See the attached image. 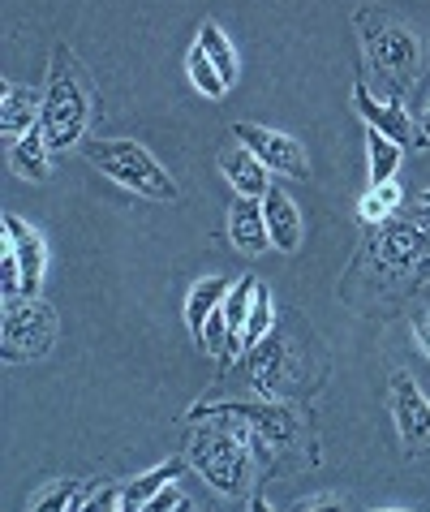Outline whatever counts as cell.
<instances>
[{
  "instance_id": "1",
  "label": "cell",
  "mask_w": 430,
  "mask_h": 512,
  "mask_svg": "<svg viewBox=\"0 0 430 512\" xmlns=\"http://www.w3.org/2000/svg\"><path fill=\"white\" fill-rule=\"evenodd\" d=\"M357 39H362L366 74L375 78V95L405 99L422 78V44L400 18L383 9H357Z\"/></svg>"
},
{
  "instance_id": "2",
  "label": "cell",
  "mask_w": 430,
  "mask_h": 512,
  "mask_svg": "<svg viewBox=\"0 0 430 512\" xmlns=\"http://www.w3.org/2000/svg\"><path fill=\"white\" fill-rule=\"evenodd\" d=\"M203 426H194L185 439V457L203 474L207 482L228 500H241L250 491V469H254V435L241 418L211 414L198 418Z\"/></svg>"
},
{
  "instance_id": "3",
  "label": "cell",
  "mask_w": 430,
  "mask_h": 512,
  "mask_svg": "<svg viewBox=\"0 0 430 512\" xmlns=\"http://www.w3.org/2000/svg\"><path fill=\"white\" fill-rule=\"evenodd\" d=\"M91 117H95L91 82H86L78 56L65 44H56L52 48V69H48V87H43V112H39V125H43V134H48L52 155L78 147V142L86 138Z\"/></svg>"
},
{
  "instance_id": "4",
  "label": "cell",
  "mask_w": 430,
  "mask_h": 512,
  "mask_svg": "<svg viewBox=\"0 0 430 512\" xmlns=\"http://www.w3.org/2000/svg\"><path fill=\"white\" fill-rule=\"evenodd\" d=\"M357 267H370L379 280L396 284V289H418L430 280V229L409 216L375 224Z\"/></svg>"
},
{
  "instance_id": "5",
  "label": "cell",
  "mask_w": 430,
  "mask_h": 512,
  "mask_svg": "<svg viewBox=\"0 0 430 512\" xmlns=\"http://www.w3.org/2000/svg\"><path fill=\"white\" fill-rule=\"evenodd\" d=\"M82 155L91 160L108 181H117L129 194L151 198V203H172L177 198V181L164 173V164L134 138H86Z\"/></svg>"
},
{
  "instance_id": "6",
  "label": "cell",
  "mask_w": 430,
  "mask_h": 512,
  "mask_svg": "<svg viewBox=\"0 0 430 512\" xmlns=\"http://www.w3.org/2000/svg\"><path fill=\"white\" fill-rule=\"evenodd\" d=\"M211 414H228V418H241L254 435V461L271 469L276 465V452L284 448H297L301 444V418L293 414L284 401L267 396V401H220V405H194L190 418H211Z\"/></svg>"
},
{
  "instance_id": "7",
  "label": "cell",
  "mask_w": 430,
  "mask_h": 512,
  "mask_svg": "<svg viewBox=\"0 0 430 512\" xmlns=\"http://www.w3.org/2000/svg\"><path fill=\"white\" fill-rule=\"evenodd\" d=\"M56 345V310L39 297H9L0 323V358L9 366L35 362Z\"/></svg>"
},
{
  "instance_id": "8",
  "label": "cell",
  "mask_w": 430,
  "mask_h": 512,
  "mask_svg": "<svg viewBox=\"0 0 430 512\" xmlns=\"http://www.w3.org/2000/svg\"><path fill=\"white\" fill-rule=\"evenodd\" d=\"M353 112L362 117L370 130H379L387 138H396L400 147H426V134H422V121H413V112L405 108V99H387L370 91L366 78L353 82Z\"/></svg>"
},
{
  "instance_id": "9",
  "label": "cell",
  "mask_w": 430,
  "mask_h": 512,
  "mask_svg": "<svg viewBox=\"0 0 430 512\" xmlns=\"http://www.w3.org/2000/svg\"><path fill=\"white\" fill-rule=\"evenodd\" d=\"M233 138L241 147H250L258 160H263L271 173L280 177H293V181H306L310 177V155L297 138L280 134V130H267V125H254V121H237L233 125Z\"/></svg>"
},
{
  "instance_id": "10",
  "label": "cell",
  "mask_w": 430,
  "mask_h": 512,
  "mask_svg": "<svg viewBox=\"0 0 430 512\" xmlns=\"http://www.w3.org/2000/svg\"><path fill=\"white\" fill-rule=\"evenodd\" d=\"M392 418L400 431V444L409 452H426L430 448V396L418 388V379L409 371L392 375Z\"/></svg>"
},
{
  "instance_id": "11",
  "label": "cell",
  "mask_w": 430,
  "mask_h": 512,
  "mask_svg": "<svg viewBox=\"0 0 430 512\" xmlns=\"http://www.w3.org/2000/svg\"><path fill=\"white\" fill-rule=\"evenodd\" d=\"M246 366H250V383H254V388L263 396H276V401L293 388V379H297V362H293L289 340L276 336V332H267L246 353Z\"/></svg>"
},
{
  "instance_id": "12",
  "label": "cell",
  "mask_w": 430,
  "mask_h": 512,
  "mask_svg": "<svg viewBox=\"0 0 430 512\" xmlns=\"http://www.w3.org/2000/svg\"><path fill=\"white\" fill-rule=\"evenodd\" d=\"M5 246L18 254L26 297H39L43 272H48V241H43V233L35 224H26L22 216H5Z\"/></svg>"
},
{
  "instance_id": "13",
  "label": "cell",
  "mask_w": 430,
  "mask_h": 512,
  "mask_svg": "<svg viewBox=\"0 0 430 512\" xmlns=\"http://www.w3.org/2000/svg\"><path fill=\"white\" fill-rule=\"evenodd\" d=\"M228 241L246 254H267L271 250V229H267V211L263 198L237 194L233 211H228Z\"/></svg>"
},
{
  "instance_id": "14",
  "label": "cell",
  "mask_w": 430,
  "mask_h": 512,
  "mask_svg": "<svg viewBox=\"0 0 430 512\" xmlns=\"http://www.w3.org/2000/svg\"><path fill=\"white\" fill-rule=\"evenodd\" d=\"M263 211H267V229H271V246L284 254L301 250V237H306V224H301V211L280 186H271L263 194Z\"/></svg>"
},
{
  "instance_id": "15",
  "label": "cell",
  "mask_w": 430,
  "mask_h": 512,
  "mask_svg": "<svg viewBox=\"0 0 430 512\" xmlns=\"http://www.w3.org/2000/svg\"><path fill=\"white\" fill-rule=\"evenodd\" d=\"M220 173H224L228 186H233L237 194H246V198H263L271 190V168L258 160L250 147H241V142L220 155Z\"/></svg>"
},
{
  "instance_id": "16",
  "label": "cell",
  "mask_w": 430,
  "mask_h": 512,
  "mask_svg": "<svg viewBox=\"0 0 430 512\" xmlns=\"http://www.w3.org/2000/svg\"><path fill=\"white\" fill-rule=\"evenodd\" d=\"M39 112H43V95L35 87L0 82V130H5L9 138H22L26 130H35Z\"/></svg>"
},
{
  "instance_id": "17",
  "label": "cell",
  "mask_w": 430,
  "mask_h": 512,
  "mask_svg": "<svg viewBox=\"0 0 430 512\" xmlns=\"http://www.w3.org/2000/svg\"><path fill=\"white\" fill-rule=\"evenodd\" d=\"M95 487H99V478H61V482H52L48 491L31 495V508H39V512H86Z\"/></svg>"
},
{
  "instance_id": "18",
  "label": "cell",
  "mask_w": 430,
  "mask_h": 512,
  "mask_svg": "<svg viewBox=\"0 0 430 512\" xmlns=\"http://www.w3.org/2000/svg\"><path fill=\"white\" fill-rule=\"evenodd\" d=\"M48 134H43V125H35V130H26L18 142H13V151H9V164H13V173L26 177V181H43L52 173V164H48Z\"/></svg>"
},
{
  "instance_id": "19",
  "label": "cell",
  "mask_w": 430,
  "mask_h": 512,
  "mask_svg": "<svg viewBox=\"0 0 430 512\" xmlns=\"http://www.w3.org/2000/svg\"><path fill=\"white\" fill-rule=\"evenodd\" d=\"M228 284L224 276H207V280H198L194 289H190V297H185V323H190V332H194V340L203 336V327H207V319L215 315V310L224 306V297H228Z\"/></svg>"
},
{
  "instance_id": "20",
  "label": "cell",
  "mask_w": 430,
  "mask_h": 512,
  "mask_svg": "<svg viewBox=\"0 0 430 512\" xmlns=\"http://www.w3.org/2000/svg\"><path fill=\"white\" fill-rule=\"evenodd\" d=\"M177 474H181V461L172 457V461H164V465H155L151 474H142V478H134V482H125V491H121V512L147 508V504H151L155 495H160Z\"/></svg>"
},
{
  "instance_id": "21",
  "label": "cell",
  "mask_w": 430,
  "mask_h": 512,
  "mask_svg": "<svg viewBox=\"0 0 430 512\" xmlns=\"http://www.w3.org/2000/svg\"><path fill=\"white\" fill-rule=\"evenodd\" d=\"M400 142L387 138L379 130L366 125V164H370V186H383V181H396V168H400Z\"/></svg>"
},
{
  "instance_id": "22",
  "label": "cell",
  "mask_w": 430,
  "mask_h": 512,
  "mask_svg": "<svg viewBox=\"0 0 430 512\" xmlns=\"http://www.w3.org/2000/svg\"><path fill=\"white\" fill-rule=\"evenodd\" d=\"M198 48L207 52V61L220 69L224 82L233 87V82H237V52H233V44H228V35L220 31V26H215V22H203V26H198Z\"/></svg>"
},
{
  "instance_id": "23",
  "label": "cell",
  "mask_w": 430,
  "mask_h": 512,
  "mask_svg": "<svg viewBox=\"0 0 430 512\" xmlns=\"http://www.w3.org/2000/svg\"><path fill=\"white\" fill-rule=\"evenodd\" d=\"M271 323H276V302H271L267 284H258L254 302H250V315H246V327H241V353H250L258 340L271 332Z\"/></svg>"
},
{
  "instance_id": "24",
  "label": "cell",
  "mask_w": 430,
  "mask_h": 512,
  "mask_svg": "<svg viewBox=\"0 0 430 512\" xmlns=\"http://www.w3.org/2000/svg\"><path fill=\"white\" fill-rule=\"evenodd\" d=\"M405 203V194H400L396 181H383V186H370L362 194V203H357V216H362V224H383V220H392V211Z\"/></svg>"
},
{
  "instance_id": "25",
  "label": "cell",
  "mask_w": 430,
  "mask_h": 512,
  "mask_svg": "<svg viewBox=\"0 0 430 512\" xmlns=\"http://www.w3.org/2000/svg\"><path fill=\"white\" fill-rule=\"evenodd\" d=\"M185 69H190V82L198 87V95H207V99H224V95H228L224 74L207 61V52L198 48V44L190 48V56H185Z\"/></svg>"
},
{
  "instance_id": "26",
  "label": "cell",
  "mask_w": 430,
  "mask_h": 512,
  "mask_svg": "<svg viewBox=\"0 0 430 512\" xmlns=\"http://www.w3.org/2000/svg\"><path fill=\"white\" fill-rule=\"evenodd\" d=\"M254 289H258V280L246 276L241 284H233V289H228V297H224V319H228V332H233V340H237V358H241V327H246Z\"/></svg>"
},
{
  "instance_id": "27",
  "label": "cell",
  "mask_w": 430,
  "mask_h": 512,
  "mask_svg": "<svg viewBox=\"0 0 430 512\" xmlns=\"http://www.w3.org/2000/svg\"><path fill=\"white\" fill-rule=\"evenodd\" d=\"M147 508H155V512H168V508H194V504H190V500H185V495L177 491V478H172L168 487H164L160 495H155V500H151Z\"/></svg>"
},
{
  "instance_id": "28",
  "label": "cell",
  "mask_w": 430,
  "mask_h": 512,
  "mask_svg": "<svg viewBox=\"0 0 430 512\" xmlns=\"http://www.w3.org/2000/svg\"><path fill=\"white\" fill-rule=\"evenodd\" d=\"M297 512H319V508H344V495H301L293 504Z\"/></svg>"
},
{
  "instance_id": "29",
  "label": "cell",
  "mask_w": 430,
  "mask_h": 512,
  "mask_svg": "<svg viewBox=\"0 0 430 512\" xmlns=\"http://www.w3.org/2000/svg\"><path fill=\"white\" fill-rule=\"evenodd\" d=\"M400 207H405V203H400ZM405 216H409V220H418V224H426V229H430V190L413 194V203L405 207Z\"/></svg>"
},
{
  "instance_id": "30",
  "label": "cell",
  "mask_w": 430,
  "mask_h": 512,
  "mask_svg": "<svg viewBox=\"0 0 430 512\" xmlns=\"http://www.w3.org/2000/svg\"><path fill=\"white\" fill-rule=\"evenodd\" d=\"M413 336H418L422 353L430 358V306H426V310H413Z\"/></svg>"
},
{
  "instance_id": "31",
  "label": "cell",
  "mask_w": 430,
  "mask_h": 512,
  "mask_svg": "<svg viewBox=\"0 0 430 512\" xmlns=\"http://www.w3.org/2000/svg\"><path fill=\"white\" fill-rule=\"evenodd\" d=\"M422 134L430 138V104H426V112H422Z\"/></svg>"
}]
</instances>
